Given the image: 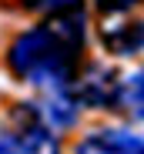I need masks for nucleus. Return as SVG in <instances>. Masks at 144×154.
Wrapping results in <instances>:
<instances>
[{
	"label": "nucleus",
	"mask_w": 144,
	"mask_h": 154,
	"mask_svg": "<svg viewBox=\"0 0 144 154\" xmlns=\"http://www.w3.org/2000/svg\"><path fill=\"white\" fill-rule=\"evenodd\" d=\"M84 7L81 0H67L64 7L51 14L44 27L20 34L10 44L7 64L17 77L30 84L64 91L77 74L81 47H84Z\"/></svg>",
	"instance_id": "obj_1"
},
{
	"label": "nucleus",
	"mask_w": 144,
	"mask_h": 154,
	"mask_svg": "<svg viewBox=\"0 0 144 154\" xmlns=\"http://www.w3.org/2000/svg\"><path fill=\"white\" fill-rule=\"evenodd\" d=\"M101 40L117 57L141 54V50H144V20H127L124 14H104Z\"/></svg>",
	"instance_id": "obj_2"
},
{
	"label": "nucleus",
	"mask_w": 144,
	"mask_h": 154,
	"mask_svg": "<svg viewBox=\"0 0 144 154\" xmlns=\"http://www.w3.org/2000/svg\"><path fill=\"white\" fill-rule=\"evenodd\" d=\"M74 154H144V137L124 127H97L74 147Z\"/></svg>",
	"instance_id": "obj_3"
},
{
	"label": "nucleus",
	"mask_w": 144,
	"mask_h": 154,
	"mask_svg": "<svg viewBox=\"0 0 144 154\" xmlns=\"http://www.w3.org/2000/svg\"><path fill=\"white\" fill-rule=\"evenodd\" d=\"M114 94H117V74L104 67H90L77 81V91H74V97L87 107H111Z\"/></svg>",
	"instance_id": "obj_4"
},
{
	"label": "nucleus",
	"mask_w": 144,
	"mask_h": 154,
	"mask_svg": "<svg viewBox=\"0 0 144 154\" xmlns=\"http://www.w3.org/2000/svg\"><path fill=\"white\" fill-rule=\"evenodd\" d=\"M14 144H17L20 154H60V144H57L54 131H51V127H44V124L37 121V114H30L27 124L17 127Z\"/></svg>",
	"instance_id": "obj_5"
},
{
	"label": "nucleus",
	"mask_w": 144,
	"mask_h": 154,
	"mask_svg": "<svg viewBox=\"0 0 144 154\" xmlns=\"http://www.w3.org/2000/svg\"><path fill=\"white\" fill-rule=\"evenodd\" d=\"M114 104L121 107L127 117H134V121H144V67H137L134 74H127L124 81H117Z\"/></svg>",
	"instance_id": "obj_6"
},
{
	"label": "nucleus",
	"mask_w": 144,
	"mask_h": 154,
	"mask_svg": "<svg viewBox=\"0 0 144 154\" xmlns=\"http://www.w3.org/2000/svg\"><path fill=\"white\" fill-rule=\"evenodd\" d=\"M77 114H81V100H77L74 94H64V91H57V94L40 107V117L51 124L54 131L74 127V124H77Z\"/></svg>",
	"instance_id": "obj_7"
},
{
	"label": "nucleus",
	"mask_w": 144,
	"mask_h": 154,
	"mask_svg": "<svg viewBox=\"0 0 144 154\" xmlns=\"http://www.w3.org/2000/svg\"><path fill=\"white\" fill-rule=\"evenodd\" d=\"M94 4L101 7V14H127V10H134L141 0H94Z\"/></svg>",
	"instance_id": "obj_8"
},
{
	"label": "nucleus",
	"mask_w": 144,
	"mask_h": 154,
	"mask_svg": "<svg viewBox=\"0 0 144 154\" xmlns=\"http://www.w3.org/2000/svg\"><path fill=\"white\" fill-rule=\"evenodd\" d=\"M0 154H20V151H17V144L10 137H0Z\"/></svg>",
	"instance_id": "obj_9"
}]
</instances>
